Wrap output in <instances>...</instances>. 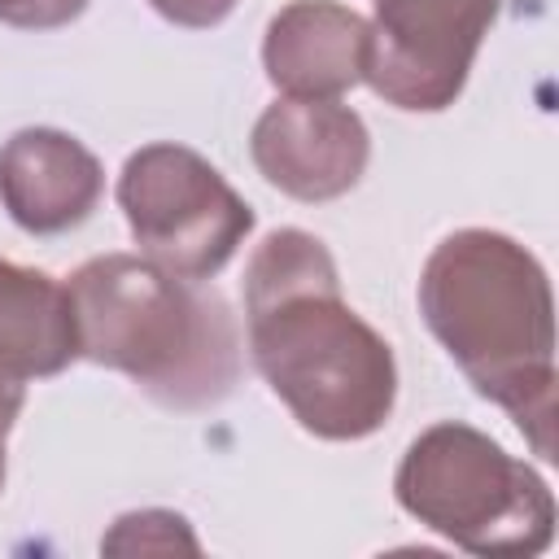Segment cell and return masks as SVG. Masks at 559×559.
<instances>
[{"label":"cell","instance_id":"9c48e42d","mask_svg":"<svg viewBox=\"0 0 559 559\" xmlns=\"http://www.w3.org/2000/svg\"><path fill=\"white\" fill-rule=\"evenodd\" d=\"M79 358L70 288L48 271L0 258V428L26 406V384L61 376Z\"/></svg>","mask_w":559,"mask_h":559},{"label":"cell","instance_id":"7c38bea8","mask_svg":"<svg viewBox=\"0 0 559 559\" xmlns=\"http://www.w3.org/2000/svg\"><path fill=\"white\" fill-rule=\"evenodd\" d=\"M83 9L87 0H0V22L17 31H57Z\"/></svg>","mask_w":559,"mask_h":559},{"label":"cell","instance_id":"52a82bcc","mask_svg":"<svg viewBox=\"0 0 559 559\" xmlns=\"http://www.w3.org/2000/svg\"><path fill=\"white\" fill-rule=\"evenodd\" d=\"M253 166L293 201L345 197L371 157L367 122L341 100L284 96L262 109L249 135Z\"/></svg>","mask_w":559,"mask_h":559},{"label":"cell","instance_id":"3957f363","mask_svg":"<svg viewBox=\"0 0 559 559\" xmlns=\"http://www.w3.org/2000/svg\"><path fill=\"white\" fill-rule=\"evenodd\" d=\"M79 358L131 376L166 411L218 406L245 371V336L218 288L144 253H105L70 275Z\"/></svg>","mask_w":559,"mask_h":559},{"label":"cell","instance_id":"7a4b0ae2","mask_svg":"<svg viewBox=\"0 0 559 559\" xmlns=\"http://www.w3.org/2000/svg\"><path fill=\"white\" fill-rule=\"evenodd\" d=\"M419 314L533 454L555 459V297L542 262L502 231H450L424 262Z\"/></svg>","mask_w":559,"mask_h":559},{"label":"cell","instance_id":"5bb4252c","mask_svg":"<svg viewBox=\"0 0 559 559\" xmlns=\"http://www.w3.org/2000/svg\"><path fill=\"white\" fill-rule=\"evenodd\" d=\"M0 489H4V428H0Z\"/></svg>","mask_w":559,"mask_h":559},{"label":"cell","instance_id":"6da1fadb","mask_svg":"<svg viewBox=\"0 0 559 559\" xmlns=\"http://www.w3.org/2000/svg\"><path fill=\"white\" fill-rule=\"evenodd\" d=\"M245 345L271 393L323 441H362L393 415V349L349 310L328 245L301 227L271 231L245 266Z\"/></svg>","mask_w":559,"mask_h":559},{"label":"cell","instance_id":"8fae6325","mask_svg":"<svg viewBox=\"0 0 559 559\" xmlns=\"http://www.w3.org/2000/svg\"><path fill=\"white\" fill-rule=\"evenodd\" d=\"M105 550H197V537L188 533V520L175 511H131L114 524V533L100 542Z\"/></svg>","mask_w":559,"mask_h":559},{"label":"cell","instance_id":"30bf717a","mask_svg":"<svg viewBox=\"0 0 559 559\" xmlns=\"http://www.w3.org/2000/svg\"><path fill=\"white\" fill-rule=\"evenodd\" d=\"M367 17L336 0L284 4L262 39L266 79L288 96L336 100L367 70Z\"/></svg>","mask_w":559,"mask_h":559},{"label":"cell","instance_id":"5b68a950","mask_svg":"<svg viewBox=\"0 0 559 559\" xmlns=\"http://www.w3.org/2000/svg\"><path fill=\"white\" fill-rule=\"evenodd\" d=\"M118 205L148 262L179 280H214L253 231L249 201L183 144H144L118 175Z\"/></svg>","mask_w":559,"mask_h":559},{"label":"cell","instance_id":"4fadbf2b","mask_svg":"<svg viewBox=\"0 0 559 559\" xmlns=\"http://www.w3.org/2000/svg\"><path fill=\"white\" fill-rule=\"evenodd\" d=\"M166 22H175V26H188V31H210V26H218L231 9H236V0H148Z\"/></svg>","mask_w":559,"mask_h":559},{"label":"cell","instance_id":"277c9868","mask_svg":"<svg viewBox=\"0 0 559 559\" xmlns=\"http://www.w3.org/2000/svg\"><path fill=\"white\" fill-rule=\"evenodd\" d=\"M397 507L472 555H542L555 542L550 485L489 432L445 419L424 428L393 476Z\"/></svg>","mask_w":559,"mask_h":559},{"label":"cell","instance_id":"ba28073f","mask_svg":"<svg viewBox=\"0 0 559 559\" xmlns=\"http://www.w3.org/2000/svg\"><path fill=\"white\" fill-rule=\"evenodd\" d=\"M100 192L105 170L96 153L57 127H22L0 148V201L31 236L79 227L100 205Z\"/></svg>","mask_w":559,"mask_h":559},{"label":"cell","instance_id":"8992f818","mask_svg":"<svg viewBox=\"0 0 559 559\" xmlns=\"http://www.w3.org/2000/svg\"><path fill=\"white\" fill-rule=\"evenodd\" d=\"M502 0H376L362 79L406 114L450 109Z\"/></svg>","mask_w":559,"mask_h":559}]
</instances>
